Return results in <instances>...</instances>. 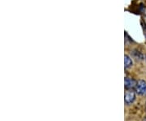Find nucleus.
I'll return each mask as SVG.
<instances>
[{
    "instance_id": "6",
    "label": "nucleus",
    "mask_w": 146,
    "mask_h": 121,
    "mask_svg": "<svg viewBox=\"0 0 146 121\" xmlns=\"http://www.w3.org/2000/svg\"><path fill=\"white\" fill-rule=\"evenodd\" d=\"M145 60H146V57H145Z\"/></svg>"
},
{
    "instance_id": "4",
    "label": "nucleus",
    "mask_w": 146,
    "mask_h": 121,
    "mask_svg": "<svg viewBox=\"0 0 146 121\" xmlns=\"http://www.w3.org/2000/svg\"><path fill=\"white\" fill-rule=\"evenodd\" d=\"M124 65H125V68H128L132 65V61L128 55L124 56Z\"/></svg>"
},
{
    "instance_id": "3",
    "label": "nucleus",
    "mask_w": 146,
    "mask_h": 121,
    "mask_svg": "<svg viewBox=\"0 0 146 121\" xmlns=\"http://www.w3.org/2000/svg\"><path fill=\"white\" fill-rule=\"evenodd\" d=\"M135 86H136V80L132 78H129V77H126L125 78V88L129 90V89H132Z\"/></svg>"
},
{
    "instance_id": "1",
    "label": "nucleus",
    "mask_w": 146,
    "mask_h": 121,
    "mask_svg": "<svg viewBox=\"0 0 146 121\" xmlns=\"http://www.w3.org/2000/svg\"><path fill=\"white\" fill-rule=\"evenodd\" d=\"M136 93L138 94H145L146 93V81L141 80L136 83Z\"/></svg>"
},
{
    "instance_id": "5",
    "label": "nucleus",
    "mask_w": 146,
    "mask_h": 121,
    "mask_svg": "<svg viewBox=\"0 0 146 121\" xmlns=\"http://www.w3.org/2000/svg\"><path fill=\"white\" fill-rule=\"evenodd\" d=\"M143 121H146V118H145V119L143 120Z\"/></svg>"
},
{
    "instance_id": "2",
    "label": "nucleus",
    "mask_w": 146,
    "mask_h": 121,
    "mask_svg": "<svg viewBox=\"0 0 146 121\" xmlns=\"http://www.w3.org/2000/svg\"><path fill=\"white\" fill-rule=\"evenodd\" d=\"M136 98V94L133 91L128 90L127 91L125 94V102L127 104H130L131 102H133V101Z\"/></svg>"
}]
</instances>
